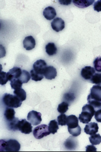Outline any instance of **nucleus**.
Masks as SVG:
<instances>
[{"label":"nucleus","instance_id":"39448f33","mask_svg":"<svg viewBox=\"0 0 101 152\" xmlns=\"http://www.w3.org/2000/svg\"><path fill=\"white\" fill-rule=\"evenodd\" d=\"M33 136L37 139H40L45 136L50 134L49 126L45 124L38 126L36 127L33 132Z\"/></svg>","mask_w":101,"mask_h":152},{"label":"nucleus","instance_id":"c9c22d12","mask_svg":"<svg viewBox=\"0 0 101 152\" xmlns=\"http://www.w3.org/2000/svg\"><path fill=\"white\" fill-rule=\"evenodd\" d=\"M86 151H97V148L93 145H88L86 147Z\"/></svg>","mask_w":101,"mask_h":152},{"label":"nucleus","instance_id":"6ab92c4d","mask_svg":"<svg viewBox=\"0 0 101 152\" xmlns=\"http://www.w3.org/2000/svg\"><path fill=\"white\" fill-rule=\"evenodd\" d=\"M75 5L80 8H84L92 5L94 1H73Z\"/></svg>","mask_w":101,"mask_h":152},{"label":"nucleus","instance_id":"f3484780","mask_svg":"<svg viewBox=\"0 0 101 152\" xmlns=\"http://www.w3.org/2000/svg\"><path fill=\"white\" fill-rule=\"evenodd\" d=\"M15 113L12 107H7L4 111V115L6 120L9 122L15 118Z\"/></svg>","mask_w":101,"mask_h":152},{"label":"nucleus","instance_id":"f704fd0d","mask_svg":"<svg viewBox=\"0 0 101 152\" xmlns=\"http://www.w3.org/2000/svg\"><path fill=\"white\" fill-rule=\"evenodd\" d=\"M94 115V118L96 121L101 123V109L96 111Z\"/></svg>","mask_w":101,"mask_h":152},{"label":"nucleus","instance_id":"2f4dec72","mask_svg":"<svg viewBox=\"0 0 101 152\" xmlns=\"http://www.w3.org/2000/svg\"><path fill=\"white\" fill-rule=\"evenodd\" d=\"M32 80L35 81H40L44 78V76L36 74L32 70L30 71Z\"/></svg>","mask_w":101,"mask_h":152},{"label":"nucleus","instance_id":"c85d7f7f","mask_svg":"<svg viewBox=\"0 0 101 152\" xmlns=\"http://www.w3.org/2000/svg\"><path fill=\"white\" fill-rule=\"evenodd\" d=\"M67 116L64 114H61L57 118V120L58 121V124L61 126H65L66 125Z\"/></svg>","mask_w":101,"mask_h":152},{"label":"nucleus","instance_id":"1a4fd4ad","mask_svg":"<svg viewBox=\"0 0 101 152\" xmlns=\"http://www.w3.org/2000/svg\"><path fill=\"white\" fill-rule=\"evenodd\" d=\"M18 130L22 133L29 134L32 131L33 127L31 124L27 121L26 119H22L18 122Z\"/></svg>","mask_w":101,"mask_h":152},{"label":"nucleus","instance_id":"6e6552de","mask_svg":"<svg viewBox=\"0 0 101 152\" xmlns=\"http://www.w3.org/2000/svg\"><path fill=\"white\" fill-rule=\"evenodd\" d=\"M41 116L40 113L32 110L28 113L27 119L33 125L37 126L41 123L42 121Z\"/></svg>","mask_w":101,"mask_h":152},{"label":"nucleus","instance_id":"f8f14e48","mask_svg":"<svg viewBox=\"0 0 101 152\" xmlns=\"http://www.w3.org/2000/svg\"><path fill=\"white\" fill-rule=\"evenodd\" d=\"M22 71L20 68L15 67L9 70L7 73L8 80L9 81L15 79H18L22 74Z\"/></svg>","mask_w":101,"mask_h":152},{"label":"nucleus","instance_id":"9d476101","mask_svg":"<svg viewBox=\"0 0 101 152\" xmlns=\"http://www.w3.org/2000/svg\"><path fill=\"white\" fill-rule=\"evenodd\" d=\"M51 26L53 30L59 32L63 30L65 27V23L62 18H57L51 23Z\"/></svg>","mask_w":101,"mask_h":152},{"label":"nucleus","instance_id":"e433bc0d","mask_svg":"<svg viewBox=\"0 0 101 152\" xmlns=\"http://www.w3.org/2000/svg\"><path fill=\"white\" fill-rule=\"evenodd\" d=\"M59 2L62 4L65 5H68L71 4V1H59Z\"/></svg>","mask_w":101,"mask_h":152},{"label":"nucleus","instance_id":"20e7f679","mask_svg":"<svg viewBox=\"0 0 101 152\" xmlns=\"http://www.w3.org/2000/svg\"><path fill=\"white\" fill-rule=\"evenodd\" d=\"M2 100L4 104L8 107L17 108L20 107L22 103V102L16 95L7 93L4 95Z\"/></svg>","mask_w":101,"mask_h":152},{"label":"nucleus","instance_id":"9b49d317","mask_svg":"<svg viewBox=\"0 0 101 152\" xmlns=\"http://www.w3.org/2000/svg\"><path fill=\"white\" fill-rule=\"evenodd\" d=\"M94 69L90 66H86L82 69L81 75L85 80H90L95 74Z\"/></svg>","mask_w":101,"mask_h":152},{"label":"nucleus","instance_id":"aec40b11","mask_svg":"<svg viewBox=\"0 0 101 152\" xmlns=\"http://www.w3.org/2000/svg\"><path fill=\"white\" fill-rule=\"evenodd\" d=\"M46 52L49 56H53L57 53V49L54 43H49L45 47Z\"/></svg>","mask_w":101,"mask_h":152},{"label":"nucleus","instance_id":"412c9836","mask_svg":"<svg viewBox=\"0 0 101 152\" xmlns=\"http://www.w3.org/2000/svg\"><path fill=\"white\" fill-rule=\"evenodd\" d=\"M14 94L22 102L25 100L26 98V93L22 88L15 90Z\"/></svg>","mask_w":101,"mask_h":152},{"label":"nucleus","instance_id":"dca6fc26","mask_svg":"<svg viewBox=\"0 0 101 152\" xmlns=\"http://www.w3.org/2000/svg\"><path fill=\"white\" fill-rule=\"evenodd\" d=\"M43 16L48 20H51L56 16L55 9L51 7H48L45 9L43 12Z\"/></svg>","mask_w":101,"mask_h":152},{"label":"nucleus","instance_id":"a878e982","mask_svg":"<svg viewBox=\"0 0 101 152\" xmlns=\"http://www.w3.org/2000/svg\"><path fill=\"white\" fill-rule=\"evenodd\" d=\"M23 83L20 79H15L11 81L12 89L16 90L22 88Z\"/></svg>","mask_w":101,"mask_h":152},{"label":"nucleus","instance_id":"72a5a7b5","mask_svg":"<svg viewBox=\"0 0 101 152\" xmlns=\"http://www.w3.org/2000/svg\"><path fill=\"white\" fill-rule=\"evenodd\" d=\"M94 8V11L98 12H101V1H98L95 2Z\"/></svg>","mask_w":101,"mask_h":152},{"label":"nucleus","instance_id":"f03ea898","mask_svg":"<svg viewBox=\"0 0 101 152\" xmlns=\"http://www.w3.org/2000/svg\"><path fill=\"white\" fill-rule=\"evenodd\" d=\"M96 111L94 107L89 104H86L83 107L82 111L80 114L79 119L84 124H88L92 119Z\"/></svg>","mask_w":101,"mask_h":152},{"label":"nucleus","instance_id":"7c9ffc66","mask_svg":"<svg viewBox=\"0 0 101 152\" xmlns=\"http://www.w3.org/2000/svg\"><path fill=\"white\" fill-rule=\"evenodd\" d=\"M94 65L96 71L101 72V57L96 58L94 62Z\"/></svg>","mask_w":101,"mask_h":152},{"label":"nucleus","instance_id":"c756f323","mask_svg":"<svg viewBox=\"0 0 101 152\" xmlns=\"http://www.w3.org/2000/svg\"><path fill=\"white\" fill-rule=\"evenodd\" d=\"M9 81L7 73L1 71L0 74V84L1 85H4L7 84Z\"/></svg>","mask_w":101,"mask_h":152},{"label":"nucleus","instance_id":"0eeeda50","mask_svg":"<svg viewBox=\"0 0 101 152\" xmlns=\"http://www.w3.org/2000/svg\"><path fill=\"white\" fill-rule=\"evenodd\" d=\"M47 66L45 61L39 60L35 62L33 65L32 70L36 74L44 76V73Z\"/></svg>","mask_w":101,"mask_h":152},{"label":"nucleus","instance_id":"423d86ee","mask_svg":"<svg viewBox=\"0 0 101 152\" xmlns=\"http://www.w3.org/2000/svg\"><path fill=\"white\" fill-rule=\"evenodd\" d=\"M88 99L101 102V86L94 85L91 88L90 94L88 97Z\"/></svg>","mask_w":101,"mask_h":152},{"label":"nucleus","instance_id":"b1692460","mask_svg":"<svg viewBox=\"0 0 101 152\" xmlns=\"http://www.w3.org/2000/svg\"><path fill=\"white\" fill-rule=\"evenodd\" d=\"M20 120L17 118H15L13 120L8 122V129L9 130L15 131L18 130V126Z\"/></svg>","mask_w":101,"mask_h":152},{"label":"nucleus","instance_id":"bb28decb","mask_svg":"<svg viewBox=\"0 0 101 152\" xmlns=\"http://www.w3.org/2000/svg\"><path fill=\"white\" fill-rule=\"evenodd\" d=\"M69 104L68 103L63 102L59 105L57 110L60 113L64 114L68 110Z\"/></svg>","mask_w":101,"mask_h":152},{"label":"nucleus","instance_id":"4be33fe9","mask_svg":"<svg viewBox=\"0 0 101 152\" xmlns=\"http://www.w3.org/2000/svg\"><path fill=\"white\" fill-rule=\"evenodd\" d=\"M49 129L51 133L54 134L59 129L57 122L55 120L51 121L49 124Z\"/></svg>","mask_w":101,"mask_h":152},{"label":"nucleus","instance_id":"ddd939ff","mask_svg":"<svg viewBox=\"0 0 101 152\" xmlns=\"http://www.w3.org/2000/svg\"><path fill=\"white\" fill-rule=\"evenodd\" d=\"M23 47L27 50H31L34 48L36 46L35 39L32 36L26 37L23 42Z\"/></svg>","mask_w":101,"mask_h":152},{"label":"nucleus","instance_id":"4468645a","mask_svg":"<svg viewBox=\"0 0 101 152\" xmlns=\"http://www.w3.org/2000/svg\"><path fill=\"white\" fill-rule=\"evenodd\" d=\"M99 128L97 123L95 122H91L86 125L84 131L86 134L91 135L97 133Z\"/></svg>","mask_w":101,"mask_h":152},{"label":"nucleus","instance_id":"2eb2a0df","mask_svg":"<svg viewBox=\"0 0 101 152\" xmlns=\"http://www.w3.org/2000/svg\"><path fill=\"white\" fill-rule=\"evenodd\" d=\"M43 75L47 79L49 80L54 79L57 75L56 69L53 66H47Z\"/></svg>","mask_w":101,"mask_h":152},{"label":"nucleus","instance_id":"cd10ccee","mask_svg":"<svg viewBox=\"0 0 101 152\" xmlns=\"http://www.w3.org/2000/svg\"><path fill=\"white\" fill-rule=\"evenodd\" d=\"M92 84L97 85H101V74L99 73H96L90 80Z\"/></svg>","mask_w":101,"mask_h":152},{"label":"nucleus","instance_id":"f257e3e1","mask_svg":"<svg viewBox=\"0 0 101 152\" xmlns=\"http://www.w3.org/2000/svg\"><path fill=\"white\" fill-rule=\"evenodd\" d=\"M66 125L70 134L76 137L81 134V129L78 124V118L76 116L71 115L67 116Z\"/></svg>","mask_w":101,"mask_h":152},{"label":"nucleus","instance_id":"5701e85b","mask_svg":"<svg viewBox=\"0 0 101 152\" xmlns=\"http://www.w3.org/2000/svg\"><path fill=\"white\" fill-rule=\"evenodd\" d=\"M89 139L90 143L93 145H98L101 143V136L99 134L91 135Z\"/></svg>","mask_w":101,"mask_h":152},{"label":"nucleus","instance_id":"473e14b6","mask_svg":"<svg viewBox=\"0 0 101 152\" xmlns=\"http://www.w3.org/2000/svg\"><path fill=\"white\" fill-rule=\"evenodd\" d=\"M64 99L67 102H70L74 101L75 99V97L73 94L68 93L64 95Z\"/></svg>","mask_w":101,"mask_h":152},{"label":"nucleus","instance_id":"a211bd4d","mask_svg":"<svg viewBox=\"0 0 101 152\" xmlns=\"http://www.w3.org/2000/svg\"><path fill=\"white\" fill-rule=\"evenodd\" d=\"M65 148L68 149H74L77 145V142L72 136H70L67 139L64 143Z\"/></svg>","mask_w":101,"mask_h":152},{"label":"nucleus","instance_id":"393cba45","mask_svg":"<svg viewBox=\"0 0 101 152\" xmlns=\"http://www.w3.org/2000/svg\"><path fill=\"white\" fill-rule=\"evenodd\" d=\"M31 75L28 72L25 70H23L20 79L23 84L27 83L30 80Z\"/></svg>","mask_w":101,"mask_h":152},{"label":"nucleus","instance_id":"7ed1b4c3","mask_svg":"<svg viewBox=\"0 0 101 152\" xmlns=\"http://www.w3.org/2000/svg\"><path fill=\"white\" fill-rule=\"evenodd\" d=\"M0 143L1 151H18L20 149V144L15 140L10 139L7 141L1 140Z\"/></svg>","mask_w":101,"mask_h":152}]
</instances>
